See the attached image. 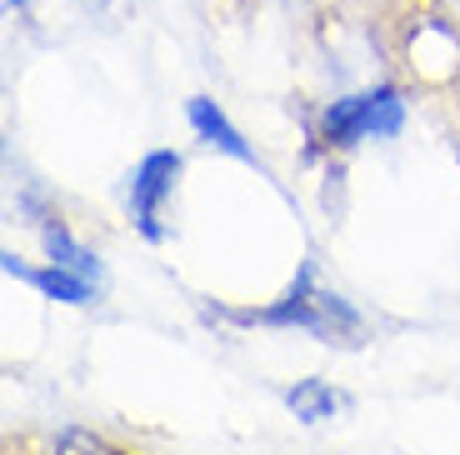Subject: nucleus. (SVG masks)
<instances>
[{"instance_id":"f257e3e1","label":"nucleus","mask_w":460,"mask_h":455,"mask_svg":"<svg viewBox=\"0 0 460 455\" xmlns=\"http://www.w3.org/2000/svg\"><path fill=\"white\" fill-rule=\"evenodd\" d=\"M265 320H276V326H296V330H311V335H321V341H341V345H356L360 341V316L350 306H345L335 290H321L315 285V271L305 265L296 281V290H290L286 300H280L276 310Z\"/></svg>"},{"instance_id":"f03ea898","label":"nucleus","mask_w":460,"mask_h":455,"mask_svg":"<svg viewBox=\"0 0 460 455\" xmlns=\"http://www.w3.org/2000/svg\"><path fill=\"white\" fill-rule=\"evenodd\" d=\"M405 120V105L395 91H366V95H345L325 111V140L331 146H356L370 136H395Z\"/></svg>"},{"instance_id":"7ed1b4c3","label":"nucleus","mask_w":460,"mask_h":455,"mask_svg":"<svg viewBox=\"0 0 460 455\" xmlns=\"http://www.w3.org/2000/svg\"><path fill=\"white\" fill-rule=\"evenodd\" d=\"M175 175H181V160L171 156V150H155V156H146V165L136 171V181H130V210H136L140 230H146L150 240H161V205L165 195L175 191Z\"/></svg>"},{"instance_id":"20e7f679","label":"nucleus","mask_w":460,"mask_h":455,"mask_svg":"<svg viewBox=\"0 0 460 455\" xmlns=\"http://www.w3.org/2000/svg\"><path fill=\"white\" fill-rule=\"evenodd\" d=\"M190 126H196V136L206 140V146H220V150H230V156L251 160V146H245V140L230 130V120H226V115H220L210 101H190Z\"/></svg>"},{"instance_id":"39448f33","label":"nucleus","mask_w":460,"mask_h":455,"mask_svg":"<svg viewBox=\"0 0 460 455\" xmlns=\"http://www.w3.org/2000/svg\"><path fill=\"white\" fill-rule=\"evenodd\" d=\"M286 400H290V410H296L300 421H331L335 410H345V396H335L325 380H300Z\"/></svg>"},{"instance_id":"423d86ee","label":"nucleus","mask_w":460,"mask_h":455,"mask_svg":"<svg viewBox=\"0 0 460 455\" xmlns=\"http://www.w3.org/2000/svg\"><path fill=\"white\" fill-rule=\"evenodd\" d=\"M46 245H50V255H56V271H70V275H81V281H91V285L101 281V265H95V255H85L60 226L46 230Z\"/></svg>"},{"instance_id":"0eeeda50","label":"nucleus","mask_w":460,"mask_h":455,"mask_svg":"<svg viewBox=\"0 0 460 455\" xmlns=\"http://www.w3.org/2000/svg\"><path fill=\"white\" fill-rule=\"evenodd\" d=\"M56 455H111L101 441H91V435H81V431H70V435H60V451Z\"/></svg>"},{"instance_id":"6e6552de","label":"nucleus","mask_w":460,"mask_h":455,"mask_svg":"<svg viewBox=\"0 0 460 455\" xmlns=\"http://www.w3.org/2000/svg\"><path fill=\"white\" fill-rule=\"evenodd\" d=\"M11 5H25V0H11Z\"/></svg>"}]
</instances>
